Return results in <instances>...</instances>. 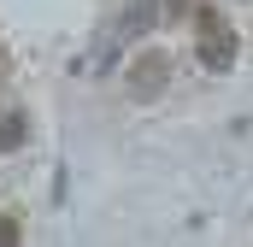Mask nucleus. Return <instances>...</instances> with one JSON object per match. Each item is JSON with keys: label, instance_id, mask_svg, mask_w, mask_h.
Returning <instances> with one entry per match:
<instances>
[{"label": "nucleus", "instance_id": "nucleus-1", "mask_svg": "<svg viewBox=\"0 0 253 247\" xmlns=\"http://www.w3.org/2000/svg\"><path fill=\"white\" fill-rule=\"evenodd\" d=\"M129 94H135V100H159V94H165V82H171V53H165V47H141V53H135V59H129Z\"/></svg>", "mask_w": 253, "mask_h": 247}, {"label": "nucleus", "instance_id": "nucleus-2", "mask_svg": "<svg viewBox=\"0 0 253 247\" xmlns=\"http://www.w3.org/2000/svg\"><path fill=\"white\" fill-rule=\"evenodd\" d=\"M200 65L206 71H230L236 65V36L212 6H200Z\"/></svg>", "mask_w": 253, "mask_h": 247}, {"label": "nucleus", "instance_id": "nucleus-3", "mask_svg": "<svg viewBox=\"0 0 253 247\" xmlns=\"http://www.w3.org/2000/svg\"><path fill=\"white\" fill-rule=\"evenodd\" d=\"M18 147H24V118L6 112V118H0V153H18Z\"/></svg>", "mask_w": 253, "mask_h": 247}, {"label": "nucleus", "instance_id": "nucleus-4", "mask_svg": "<svg viewBox=\"0 0 253 247\" xmlns=\"http://www.w3.org/2000/svg\"><path fill=\"white\" fill-rule=\"evenodd\" d=\"M0 247H18V218H0Z\"/></svg>", "mask_w": 253, "mask_h": 247}]
</instances>
